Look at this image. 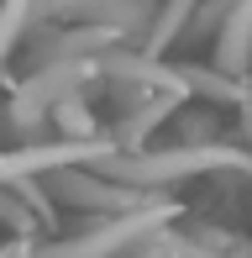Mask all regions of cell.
I'll return each mask as SVG.
<instances>
[{
	"label": "cell",
	"mask_w": 252,
	"mask_h": 258,
	"mask_svg": "<svg viewBox=\"0 0 252 258\" xmlns=\"http://www.w3.org/2000/svg\"><path fill=\"white\" fill-rule=\"evenodd\" d=\"M32 16H37V0H0V69L16 53V42H21V32H27Z\"/></svg>",
	"instance_id": "obj_4"
},
{
	"label": "cell",
	"mask_w": 252,
	"mask_h": 258,
	"mask_svg": "<svg viewBox=\"0 0 252 258\" xmlns=\"http://www.w3.org/2000/svg\"><path fill=\"white\" fill-rule=\"evenodd\" d=\"M252 58V0H236V11H226L221 27V69H242Z\"/></svg>",
	"instance_id": "obj_3"
},
{
	"label": "cell",
	"mask_w": 252,
	"mask_h": 258,
	"mask_svg": "<svg viewBox=\"0 0 252 258\" xmlns=\"http://www.w3.org/2000/svg\"><path fill=\"white\" fill-rule=\"evenodd\" d=\"M221 169H242L252 174V158L236 153V148H174V153H142V158H126V163H110V179L121 184H179V179H200V174H221Z\"/></svg>",
	"instance_id": "obj_1"
},
{
	"label": "cell",
	"mask_w": 252,
	"mask_h": 258,
	"mask_svg": "<svg viewBox=\"0 0 252 258\" xmlns=\"http://www.w3.org/2000/svg\"><path fill=\"white\" fill-rule=\"evenodd\" d=\"M168 216H174V206H163V201L142 206L137 216H105L89 232H79V237H63V242H53V248H37L32 258H116L121 248H132V242H147Z\"/></svg>",
	"instance_id": "obj_2"
}]
</instances>
